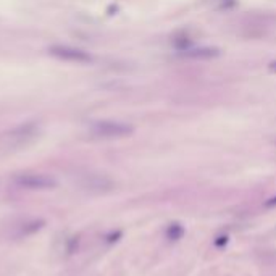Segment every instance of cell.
Masks as SVG:
<instances>
[{
  "mask_svg": "<svg viewBox=\"0 0 276 276\" xmlns=\"http://www.w3.org/2000/svg\"><path fill=\"white\" fill-rule=\"evenodd\" d=\"M41 129L36 123H23L10 128L4 134H0V153L10 155L23 149H28L39 139Z\"/></svg>",
  "mask_w": 276,
  "mask_h": 276,
  "instance_id": "1",
  "label": "cell"
},
{
  "mask_svg": "<svg viewBox=\"0 0 276 276\" xmlns=\"http://www.w3.org/2000/svg\"><path fill=\"white\" fill-rule=\"evenodd\" d=\"M44 226V220L36 218V216H18L13 218L12 222H8L4 228H2V236L5 239H12V241H18V239H25L29 238Z\"/></svg>",
  "mask_w": 276,
  "mask_h": 276,
  "instance_id": "2",
  "label": "cell"
},
{
  "mask_svg": "<svg viewBox=\"0 0 276 276\" xmlns=\"http://www.w3.org/2000/svg\"><path fill=\"white\" fill-rule=\"evenodd\" d=\"M132 131H134L132 126L126 123H120V121H97V123L91 125L89 136L94 139L112 141V139L126 137Z\"/></svg>",
  "mask_w": 276,
  "mask_h": 276,
  "instance_id": "3",
  "label": "cell"
},
{
  "mask_svg": "<svg viewBox=\"0 0 276 276\" xmlns=\"http://www.w3.org/2000/svg\"><path fill=\"white\" fill-rule=\"evenodd\" d=\"M13 183L19 187V189H26V191H50L57 187V180L50 174L46 173H18Z\"/></svg>",
  "mask_w": 276,
  "mask_h": 276,
  "instance_id": "4",
  "label": "cell"
},
{
  "mask_svg": "<svg viewBox=\"0 0 276 276\" xmlns=\"http://www.w3.org/2000/svg\"><path fill=\"white\" fill-rule=\"evenodd\" d=\"M78 187L86 194H92V195H101L107 194L115 187V183L108 178L105 174L101 173H84L81 174L78 181H76Z\"/></svg>",
  "mask_w": 276,
  "mask_h": 276,
  "instance_id": "5",
  "label": "cell"
},
{
  "mask_svg": "<svg viewBox=\"0 0 276 276\" xmlns=\"http://www.w3.org/2000/svg\"><path fill=\"white\" fill-rule=\"evenodd\" d=\"M50 55H53L55 58L63 60V62H71V63H89L92 57L87 52L81 49H74L68 46H53L49 49Z\"/></svg>",
  "mask_w": 276,
  "mask_h": 276,
  "instance_id": "6",
  "label": "cell"
},
{
  "mask_svg": "<svg viewBox=\"0 0 276 276\" xmlns=\"http://www.w3.org/2000/svg\"><path fill=\"white\" fill-rule=\"evenodd\" d=\"M187 57H195V58H210V57H215L218 55V50L216 49H194V50H187L186 52Z\"/></svg>",
  "mask_w": 276,
  "mask_h": 276,
  "instance_id": "7",
  "label": "cell"
},
{
  "mask_svg": "<svg viewBox=\"0 0 276 276\" xmlns=\"http://www.w3.org/2000/svg\"><path fill=\"white\" fill-rule=\"evenodd\" d=\"M267 205H268V207H271V205H276V197H273L271 201H268V202H267Z\"/></svg>",
  "mask_w": 276,
  "mask_h": 276,
  "instance_id": "8",
  "label": "cell"
},
{
  "mask_svg": "<svg viewBox=\"0 0 276 276\" xmlns=\"http://www.w3.org/2000/svg\"><path fill=\"white\" fill-rule=\"evenodd\" d=\"M270 70H271V71H276V62H271V63H270Z\"/></svg>",
  "mask_w": 276,
  "mask_h": 276,
  "instance_id": "9",
  "label": "cell"
}]
</instances>
